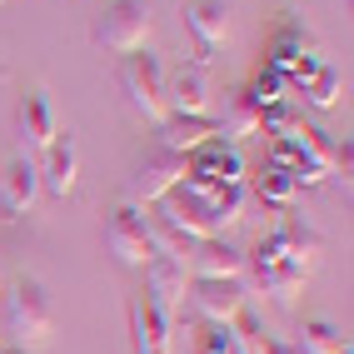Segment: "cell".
Instances as JSON below:
<instances>
[{"mask_svg":"<svg viewBox=\"0 0 354 354\" xmlns=\"http://www.w3.org/2000/svg\"><path fill=\"white\" fill-rule=\"evenodd\" d=\"M6 329L20 349H40L55 329V310H50V295H45L35 279H20V285L6 295Z\"/></svg>","mask_w":354,"mask_h":354,"instance_id":"1","label":"cell"},{"mask_svg":"<svg viewBox=\"0 0 354 354\" xmlns=\"http://www.w3.org/2000/svg\"><path fill=\"white\" fill-rule=\"evenodd\" d=\"M120 90H125L130 110H135L145 125H160L165 115H170V105H165V65H160V55H150V50L125 55V65H120Z\"/></svg>","mask_w":354,"mask_h":354,"instance_id":"2","label":"cell"},{"mask_svg":"<svg viewBox=\"0 0 354 354\" xmlns=\"http://www.w3.org/2000/svg\"><path fill=\"white\" fill-rule=\"evenodd\" d=\"M95 45L115 55H135L150 45V10L145 0H110V6L95 15Z\"/></svg>","mask_w":354,"mask_h":354,"instance_id":"3","label":"cell"},{"mask_svg":"<svg viewBox=\"0 0 354 354\" xmlns=\"http://www.w3.org/2000/svg\"><path fill=\"white\" fill-rule=\"evenodd\" d=\"M250 180V165L240 155V145H230V140H209L200 145L195 155H185V185H195V190H215V185H245Z\"/></svg>","mask_w":354,"mask_h":354,"instance_id":"4","label":"cell"},{"mask_svg":"<svg viewBox=\"0 0 354 354\" xmlns=\"http://www.w3.org/2000/svg\"><path fill=\"white\" fill-rule=\"evenodd\" d=\"M160 220L165 225H175L185 240H215V234H225L220 230V220H215V209H209V190H195V185H175L170 195L160 200Z\"/></svg>","mask_w":354,"mask_h":354,"instance_id":"5","label":"cell"},{"mask_svg":"<svg viewBox=\"0 0 354 354\" xmlns=\"http://www.w3.org/2000/svg\"><path fill=\"white\" fill-rule=\"evenodd\" d=\"M180 180H185V155H170V150L155 145L145 160L135 165V175H130V200H125V205H135V209L145 205V209H150V205H160L165 195H170Z\"/></svg>","mask_w":354,"mask_h":354,"instance_id":"6","label":"cell"},{"mask_svg":"<svg viewBox=\"0 0 354 354\" xmlns=\"http://www.w3.org/2000/svg\"><path fill=\"white\" fill-rule=\"evenodd\" d=\"M185 30L195 40V65H215V50L230 40V6L225 0H185Z\"/></svg>","mask_w":354,"mask_h":354,"instance_id":"7","label":"cell"},{"mask_svg":"<svg viewBox=\"0 0 354 354\" xmlns=\"http://www.w3.org/2000/svg\"><path fill=\"white\" fill-rule=\"evenodd\" d=\"M105 250L120 259L125 270H145V265H150V254H155V245H150V225L140 220L135 205H120V209L110 215V225H105Z\"/></svg>","mask_w":354,"mask_h":354,"instance_id":"8","label":"cell"},{"mask_svg":"<svg viewBox=\"0 0 354 354\" xmlns=\"http://www.w3.org/2000/svg\"><path fill=\"white\" fill-rule=\"evenodd\" d=\"M185 295H190L185 259H175V254H150V265H145V299L160 304L165 315H175V310H185Z\"/></svg>","mask_w":354,"mask_h":354,"instance_id":"9","label":"cell"},{"mask_svg":"<svg viewBox=\"0 0 354 354\" xmlns=\"http://www.w3.org/2000/svg\"><path fill=\"white\" fill-rule=\"evenodd\" d=\"M155 140H160V150H170V155H195L200 145L220 140V120L215 115H165L155 125Z\"/></svg>","mask_w":354,"mask_h":354,"instance_id":"10","label":"cell"},{"mask_svg":"<svg viewBox=\"0 0 354 354\" xmlns=\"http://www.w3.org/2000/svg\"><path fill=\"white\" fill-rule=\"evenodd\" d=\"M190 304H195V315L205 324H220L225 329L234 315L245 310V285H240V279H195Z\"/></svg>","mask_w":354,"mask_h":354,"instance_id":"11","label":"cell"},{"mask_svg":"<svg viewBox=\"0 0 354 354\" xmlns=\"http://www.w3.org/2000/svg\"><path fill=\"white\" fill-rule=\"evenodd\" d=\"M130 335H135V354H175V315H165L150 299H135Z\"/></svg>","mask_w":354,"mask_h":354,"instance_id":"12","label":"cell"},{"mask_svg":"<svg viewBox=\"0 0 354 354\" xmlns=\"http://www.w3.org/2000/svg\"><path fill=\"white\" fill-rule=\"evenodd\" d=\"M40 160H45L40 165V190L55 195V200H65L80 185V145H75V135H55L50 150H45Z\"/></svg>","mask_w":354,"mask_h":354,"instance_id":"13","label":"cell"},{"mask_svg":"<svg viewBox=\"0 0 354 354\" xmlns=\"http://www.w3.org/2000/svg\"><path fill=\"white\" fill-rule=\"evenodd\" d=\"M40 200V165L30 155H15L6 170H0V205H6V215L20 220V215H30Z\"/></svg>","mask_w":354,"mask_h":354,"instance_id":"14","label":"cell"},{"mask_svg":"<svg viewBox=\"0 0 354 354\" xmlns=\"http://www.w3.org/2000/svg\"><path fill=\"white\" fill-rule=\"evenodd\" d=\"M15 130H20V155H45V150H50V140L60 135V125H55V110H50V100H45L40 90L20 100Z\"/></svg>","mask_w":354,"mask_h":354,"instance_id":"15","label":"cell"},{"mask_svg":"<svg viewBox=\"0 0 354 354\" xmlns=\"http://www.w3.org/2000/svg\"><path fill=\"white\" fill-rule=\"evenodd\" d=\"M245 250L240 245H230L225 234H215V240H200L190 250V270L195 279H245Z\"/></svg>","mask_w":354,"mask_h":354,"instance_id":"16","label":"cell"},{"mask_svg":"<svg viewBox=\"0 0 354 354\" xmlns=\"http://www.w3.org/2000/svg\"><path fill=\"white\" fill-rule=\"evenodd\" d=\"M274 234H279V245H285V259H290V265H299L304 274H310V270L319 265V254H324V234H319L315 225H304L299 215L279 209V225H274Z\"/></svg>","mask_w":354,"mask_h":354,"instance_id":"17","label":"cell"},{"mask_svg":"<svg viewBox=\"0 0 354 354\" xmlns=\"http://www.w3.org/2000/svg\"><path fill=\"white\" fill-rule=\"evenodd\" d=\"M165 105L170 115H209V80L200 65H180L175 75H165Z\"/></svg>","mask_w":354,"mask_h":354,"instance_id":"18","label":"cell"},{"mask_svg":"<svg viewBox=\"0 0 354 354\" xmlns=\"http://www.w3.org/2000/svg\"><path fill=\"white\" fill-rule=\"evenodd\" d=\"M304 55H319V40L304 30V26H279L274 40H270V60L265 65L274 70V75H290Z\"/></svg>","mask_w":354,"mask_h":354,"instance_id":"19","label":"cell"},{"mask_svg":"<svg viewBox=\"0 0 354 354\" xmlns=\"http://www.w3.org/2000/svg\"><path fill=\"white\" fill-rule=\"evenodd\" d=\"M245 190H250L259 205H270V209H290L295 195H299V185H295L285 170H274V165H259L254 180H245Z\"/></svg>","mask_w":354,"mask_h":354,"instance_id":"20","label":"cell"},{"mask_svg":"<svg viewBox=\"0 0 354 354\" xmlns=\"http://www.w3.org/2000/svg\"><path fill=\"white\" fill-rule=\"evenodd\" d=\"M304 274L299 265H290V259H279V265H254V285L265 290L270 299H279V304H290L299 290H304Z\"/></svg>","mask_w":354,"mask_h":354,"instance_id":"21","label":"cell"},{"mask_svg":"<svg viewBox=\"0 0 354 354\" xmlns=\"http://www.w3.org/2000/svg\"><path fill=\"white\" fill-rule=\"evenodd\" d=\"M344 344L349 339H344V329L335 319H304L299 324V339H295L299 354H339Z\"/></svg>","mask_w":354,"mask_h":354,"instance_id":"22","label":"cell"},{"mask_svg":"<svg viewBox=\"0 0 354 354\" xmlns=\"http://www.w3.org/2000/svg\"><path fill=\"white\" fill-rule=\"evenodd\" d=\"M225 329H230V344H234V354H265V344H270V339H265V324H259L250 310H240V315H234Z\"/></svg>","mask_w":354,"mask_h":354,"instance_id":"23","label":"cell"},{"mask_svg":"<svg viewBox=\"0 0 354 354\" xmlns=\"http://www.w3.org/2000/svg\"><path fill=\"white\" fill-rule=\"evenodd\" d=\"M245 200H250L245 185H215V190H209V209H215L220 230L234 225V220H245Z\"/></svg>","mask_w":354,"mask_h":354,"instance_id":"24","label":"cell"},{"mask_svg":"<svg viewBox=\"0 0 354 354\" xmlns=\"http://www.w3.org/2000/svg\"><path fill=\"white\" fill-rule=\"evenodd\" d=\"M285 75H274V70L265 65V70H259V75L250 80V90H245V100L254 105V110H270V105H285Z\"/></svg>","mask_w":354,"mask_h":354,"instance_id":"25","label":"cell"},{"mask_svg":"<svg viewBox=\"0 0 354 354\" xmlns=\"http://www.w3.org/2000/svg\"><path fill=\"white\" fill-rule=\"evenodd\" d=\"M339 90H344L339 70H335V65H319L315 80L304 85V95H310V105H319V110H335V105H339Z\"/></svg>","mask_w":354,"mask_h":354,"instance_id":"26","label":"cell"},{"mask_svg":"<svg viewBox=\"0 0 354 354\" xmlns=\"http://www.w3.org/2000/svg\"><path fill=\"white\" fill-rule=\"evenodd\" d=\"M220 135L230 140V145H240V140H250V135H259V110L240 95L234 100V110H230V120L220 125Z\"/></svg>","mask_w":354,"mask_h":354,"instance_id":"27","label":"cell"},{"mask_svg":"<svg viewBox=\"0 0 354 354\" xmlns=\"http://www.w3.org/2000/svg\"><path fill=\"white\" fill-rule=\"evenodd\" d=\"M195 354H234V344H230V329H220V324H205V335L195 339Z\"/></svg>","mask_w":354,"mask_h":354,"instance_id":"28","label":"cell"},{"mask_svg":"<svg viewBox=\"0 0 354 354\" xmlns=\"http://www.w3.org/2000/svg\"><path fill=\"white\" fill-rule=\"evenodd\" d=\"M265 354H299V349H295L290 339H270V344H265Z\"/></svg>","mask_w":354,"mask_h":354,"instance_id":"29","label":"cell"},{"mask_svg":"<svg viewBox=\"0 0 354 354\" xmlns=\"http://www.w3.org/2000/svg\"><path fill=\"white\" fill-rule=\"evenodd\" d=\"M0 6H6V0H0Z\"/></svg>","mask_w":354,"mask_h":354,"instance_id":"30","label":"cell"},{"mask_svg":"<svg viewBox=\"0 0 354 354\" xmlns=\"http://www.w3.org/2000/svg\"><path fill=\"white\" fill-rule=\"evenodd\" d=\"M20 354H26V349H20Z\"/></svg>","mask_w":354,"mask_h":354,"instance_id":"31","label":"cell"}]
</instances>
